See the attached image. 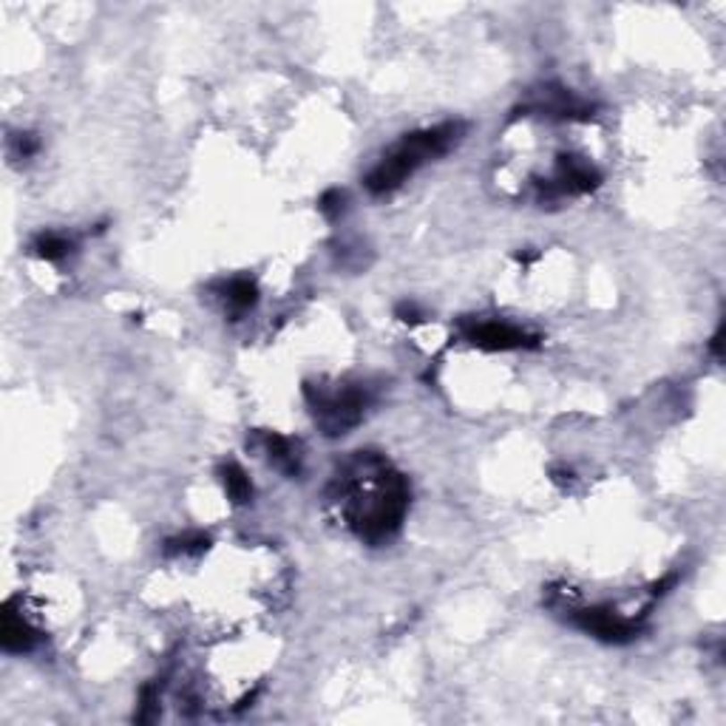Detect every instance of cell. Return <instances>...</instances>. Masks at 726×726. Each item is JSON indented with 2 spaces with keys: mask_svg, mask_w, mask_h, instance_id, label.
I'll return each mask as SVG.
<instances>
[{
  "mask_svg": "<svg viewBox=\"0 0 726 726\" xmlns=\"http://www.w3.org/2000/svg\"><path fill=\"white\" fill-rule=\"evenodd\" d=\"M261 445L267 457L273 460V466H278L287 474H299L301 471V457H299V449L292 445V440H287L284 435H275V432H264L261 435Z\"/></svg>",
  "mask_w": 726,
  "mask_h": 726,
  "instance_id": "8992f818",
  "label": "cell"
},
{
  "mask_svg": "<svg viewBox=\"0 0 726 726\" xmlns=\"http://www.w3.org/2000/svg\"><path fill=\"white\" fill-rule=\"evenodd\" d=\"M219 477H222V485L227 491V497L244 505V502H250L253 500V483H250V477L244 474V469L239 463H224L219 469Z\"/></svg>",
  "mask_w": 726,
  "mask_h": 726,
  "instance_id": "52a82bcc",
  "label": "cell"
},
{
  "mask_svg": "<svg viewBox=\"0 0 726 726\" xmlns=\"http://www.w3.org/2000/svg\"><path fill=\"white\" fill-rule=\"evenodd\" d=\"M398 318H401V321H409V324H418V321H423L420 309H418L415 304H401V307H398Z\"/></svg>",
  "mask_w": 726,
  "mask_h": 726,
  "instance_id": "4fadbf2b",
  "label": "cell"
},
{
  "mask_svg": "<svg viewBox=\"0 0 726 726\" xmlns=\"http://www.w3.org/2000/svg\"><path fill=\"white\" fill-rule=\"evenodd\" d=\"M31 250L46 261H63L65 256L74 253V241L60 233H40L35 244H31Z\"/></svg>",
  "mask_w": 726,
  "mask_h": 726,
  "instance_id": "9c48e42d",
  "label": "cell"
},
{
  "mask_svg": "<svg viewBox=\"0 0 726 726\" xmlns=\"http://www.w3.org/2000/svg\"><path fill=\"white\" fill-rule=\"evenodd\" d=\"M466 125L463 122H443L426 131H415V134H406L392 151L375 165L367 176V190L375 196L392 193L394 188H401L403 182L415 173L420 165L428 159L449 154L452 148L463 139Z\"/></svg>",
  "mask_w": 726,
  "mask_h": 726,
  "instance_id": "6da1fadb",
  "label": "cell"
},
{
  "mask_svg": "<svg viewBox=\"0 0 726 726\" xmlns=\"http://www.w3.org/2000/svg\"><path fill=\"white\" fill-rule=\"evenodd\" d=\"M307 401L316 411V420L326 437L346 435L352 426L363 420V411L369 406V392L360 386H350L343 392H316L307 386Z\"/></svg>",
  "mask_w": 726,
  "mask_h": 726,
  "instance_id": "7a4b0ae2",
  "label": "cell"
},
{
  "mask_svg": "<svg viewBox=\"0 0 726 726\" xmlns=\"http://www.w3.org/2000/svg\"><path fill=\"white\" fill-rule=\"evenodd\" d=\"M318 207H321V213L326 219H338L341 213L346 210V193L343 190H338V188H333V190H326L324 196H321V202H318Z\"/></svg>",
  "mask_w": 726,
  "mask_h": 726,
  "instance_id": "8fae6325",
  "label": "cell"
},
{
  "mask_svg": "<svg viewBox=\"0 0 726 726\" xmlns=\"http://www.w3.org/2000/svg\"><path fill=\"white\" fill-rule=\"evenodd\" d=\"M207 544V536L193 531V534H182V536H173L165 542V553L168 556H179V553H193V551H202Z\"/></svg>",
  "mask_w": 726,
  "mask_h": 726,
  "instance_id": "30bf717a",
  "label": "cell"
},
{
  "mask_svg": "<svg viewBox=\"0 0 726 726\" xmlns=\"http://www.w3.org/2000/svg\"><path fill=\"white\" fill-rule=\"evenodd\" d=\"M570 621L579 627V630L596 636L602 641H613V645H624V641H633L638 633H641V621L636 619H624L613 610H602V607H593V610H579V613H573Z\"/></svg>",
  "mask_w": 726,
  "mask_h": 726,
  "instance_id": "277c9868",
  "label": "cell"
},
{
  "mask_svg": "<svg viewBox=\"0 0 726 726\" xmlns=\"http://www.w3.org/2000/svg\"><path fill=\"white\" fill-rule=\"evenodd\" d=\"M38 630L23 616L12 610V604L4 610V621H0V645L6 653H31L38 647Z\"/></svg>",
  "mask_w": 726,
  "mask_h": 726,
  "instance_id": "5b68a950",
  "label": "cell"
},
{
  "mask_svg": "<svg viewBox=\"0 0 726 726\" xmlns=\"http://www.w3.org/2000/svg\"><path fill=\"white\" fill-rule=\"evenodd\" d=\"M466 341L491 352H508V350H534L539 346V338L525 333V329L505 324V321H477L466 326Z\"/></svg>",
  "mask_w": 726,
  "mask_h": 726,
  "instance_id": "3957f363",
  "label": "cell"
},
{
  "mask_svg": "<svg viewBox=\"0 0 726 726\" xmlns=\"http://www.w3.org/2000/svg\"><path fill=\"white\" fill-rule=\"evenodd\" d=\"M38 137L35 134H18V137H12V154L14 156H21V159H29V156H35L38 154Z\"/></svg>",
  "mask_w": 726,
  "mask_h": 726,
  "instance_id": "7c38bea8",
  "label": "cell"
},
{
  "mask_svg": "<svg viewBox=\"0 0 726 726\" xmlns=\"http://www.w3.org/2000/svg\"><path fill=\"white\" fill-rule=\"evenodd\" d=\"M222 295L227 307L233 312H247L258 304V287L253 282H247V278H233V282H224L222 284Z\"/></svg>",
  "mask_w": 726,
  "mask_h": 726,
  "instance_id": "ba28073f",
  "label": "cell"
}]
</instances>
